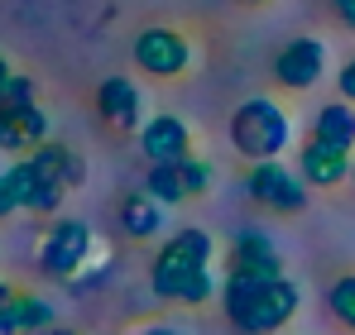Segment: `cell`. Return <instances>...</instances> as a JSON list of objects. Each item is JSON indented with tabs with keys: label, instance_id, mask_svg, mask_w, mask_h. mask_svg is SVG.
<instances>
[{
	"label": "cell",
	"instance_id": "obj_1",
	"mask_svg": "<svg viewBox=\"0 0 355 335\" xmlns=\"http://www.w3.org/2000/svg\"><path fill=\"white\" fill-rule=\"evenodd\" d=\"M211 235L207 230H178L173 239H164V249L154 254V292L168 302H207L211 297Z\"/></svg>",
	"mask_w": 355,
	"mask_h": 335
},
{
	"label": "cell",
	"instance_id": "obj_2",
	"mask_svg": "<svg viewBox=\"0 0 355 335\" xmlns=\"http://www.w3.org/2000/svg\"><path fill=\"white\" fill-rule=\"evenodd\" d=\"M226 316L245 335H274L293 321L297 311V282L288 278H231L226 292Z\"/></svg>",
	"mask_w": 355,
	"mask_h": 335
},
{
	"label": "cell",
	"instance_id": "obj_3",
	"mask_svg": "<svg viewBox=\"0 0 355 335\" xmlns=\"http://www.w3.org/2000/svg\"><path fill=\"white\" fill-rule=\"evenodd\" d=\"M288 134H293L288 115L279 111L274 101H264V96L245 101V106L231 115V144H236L245 159H259V163L279 159V154L288 149Z\"/></svg>",
	"mask_w": 355,
	"mask_h": 335
},
{
	"label": "cell",
	"instance_id": "obj_4",
	"mask_svg": "<svg viewBox=\"0 0 355 335\" xmlns=\"http://www.w3.org/2000/svg\"><path fill=\"white\" fill-rule=\"evenodd\" d=\"M92 254V230L87 221H58L49 230V239L39 244V269L49 278H72Z\"/></svg>",
	"mask_w": 355,
	"mask_h": 335
},
{
	"label": "cell",
	"instance_id": "obj_5",
	"mask_svg": "<svg viewBox=\"0 0 355 335\" xmlns=\"http://www.w3.org/2000/svg\"><path fill=\"white\" fill-rule=\"evenodd\" d=\"M211 187V168L202 159H178V163H159L149 168V182L144 192L159 201V206H178V201H192Z\"/></svg>",
	"mask_w": 355,
	"mask_h": 335
},
{
	"label": "cell",
	"instance_id": "obj_6",
	"mask_svg": "<svg viewBox=\"0 0 355 335\" xmlns=\"http://www.w3.org/2000/svg\"><path fill=\"white\" fill-rule=\"evenodd\" d=\"M250 197L259 201V206H269V211H302L307 206V187L297 182L288 168H279L274 159L269 163H254L250 168Z\"/></svg>",
	"mask_w": 355,
	"mask_h": 335
},
{
	"label": "cell",
	"instance_id": "obj_7",
	"mask_svg": "<svg viewBox=\"0 0 355 335\" xmlns=\"http://www.w3.org/2000/svg\"><path fill=\"white\" fill-rule=\"evenodd\" d=\"M226 264H231V278H284V259L264 230H240L231 239Z\"/></svg>",
	"mask_w": 355,
	"mask_h": 335
},
{
	"label": "cell",
	"instance_id": "obj_8",
	"mask_svg": "<svg viewBox=\"0 0 355 335\" xmlns=\"http://www.w3.org/2000/svg\"><path fill=\"white\" fill-rule=\"evenodd\" d=\"M187 57H192V48H187V39L178 29H144L135 39V62L149 77H178L187 67Z\"/></svg>",
	"mask_w": 355,
	"mask_h": 335
},
{
	"label": "cell",
	"instance_id": "obj_9",
	"mask_svg": "<svg viewBox=\"0 0 355 335\" xmlns=\"http://www.w3.org/2000/svg\"><path fill=\"white\" fill-rule=\"evenodd\" d=\"M322 67H327V48L317 39H293V44H284L279 57H274V77L288 91H307L322 77Z\"/></svg>",
	"mask_w": 355,
	"mask_h": 335
},
{
	"label": "cell",
	"instance_id": "obj_10",
	"mask_svg": "<svg viewBox=\"0 0 355 335\" xmlns=\"http://www.w3.org/2000/svg\"><path fill=\"white\" fill-rule=\"evenodd\" d=\"M187 125L178 120V115H154V120H144V129H139V149H144V159H154L159 163H178V159H187Z\"/></svg>",
	"mask_w": 355,
	"mask_h": 335
},
{
	"label": "cell",
	"instance_id": "obj_11",
	"mask_svg": "<svg viewBox=\"0 0 355 335\" xmlns=\"http://www.w3.org/2000/svg\"><path fill=\"white\" fill-rule=\"evenodd\" d=\"M297 168H302V182H312V187H336L341 177H351V149H336V144L307 139Z\"/></svg>",
	"mask_w": 355,
	"mask_h": 335
},
{
	"label": "cell",
	"instance_id": "obj_12",
	"mask_svg": "<svg viewBox=\"0 0 355 335\" xmlns=\"http://www.w3.org/2000/svg\"><path fill=\"white\" fill-rule=\"evenodd\" d=\"M96 111H101V120L111 129H135L139 125V91H135V82L106 77L101 91H96Z\"/></svg>",
	"mask_w": 355,
	"mask_h": 335
},
{
	"label": "cell",
	"instance_id": "obj_13",
	"mask_svg": "<svg viewBox=\"0 0 355 335\" xmlns=\"http://www.w3.org/2000/svg\"><path fill=\"white\" fill-rule=\"evenodd\" d=\"M312 139L336 144V149H355V106H322L312 120Z\"/></svg>",
	"mask_w": 355,
	"mask_h": 335
},
{
	"label": "cell",
	"instance_id": "obj_14",
	"mask_svg": "<svg viewBox=\"0 0 355 335\" xmlns=\"http://www.w3.org/2000/svg\"><path fill=\"white\" fill-rule=\"evenodd\" d=\"M120 225H125V235H135V239H149V235H159V225H164V206L144 192V197H125V206H120Z\"/></svg>",
	"mask_w": 355,
	"mask_h": 335
},
{
	"label": "cell",
	"instance_id": "obj_15",
	"mask_svg": "<svg viewBox=\"0 0 355 335\" xmlns=\"http://www.w3.org/2000/svg\"><path fill=\"white\" fill-rule=\"evenodd\" d=\"M29 163L39 168V177H49V182H58V187H72V182H82V163H77V159H72L62 144H39Z\"/></svg>",
	"mask_w": 355,
	"mask_h": 335
},
{
	"label": "cell",
	"instance_id": "obj_16",
	"mask_svg": "<svg viewBox=\"0 0 355 335\" xmlns=\"http://www.w3.org/2000/svg\"><path fill=\"white\" fill-rule=\"evenodd\" d=\"M10 307H15V316H19V335H44L53 326V307H49L44 297H34V292H15Z\"/></svg>",
	"mask_w": 355,
	"mask_h": 335
},
{
	"label": "cell",
	"instance_id": "obj_17",
	"mask_svg": "<svg viewBox=\"0 0 355 335\" xmlns=\"http://www.w3.org/2000/svg\"><path fill=\"white\" fill-rule=\"evenodd\" d=\"M5 187H10L15 206H29V197H34V187H39V172H34V163H29V159L10 163V172H5Z\"/></svg>",
	"mask_w": 355,
	"mask_h": 335
},
{
	"label": "cell",
	"instance_id": "obj_18",
	"mask_svg": "<svg viewBox=\"0 0 355 335\" xmlns=\"http://www.w3.org/2000/svg\"><path fill=\"white\" fill-rule=\"evenodd\" d=\"M327 307H331V316H336L341 326H351V331H355V278H336V282H331Z\"/></svg>",
	"mask_w": 355,
	"mask_h": 335
},
{
	"label": "cell",
	"instance_id": "obj_19",
	"mask_svg": "<svg viewBox=\"0 0 355 335\" xmlns=\"http://www.w3.org/2000/svg\"><path fill=\"white\" fill-rule=\"evenodd\" d=\"M5 115H10V125L19 129V139H24V144H44L49 120H44V111H39V106H19V111H5Z\"/></svg>",
	"mask_w": 355,
	"mask_h": 335
},
{
	"label": "cell",
	"instance_id": "obj_20",
	"mask_svg": "<svg viewBox=\"0 0 355 335\" xmlns=\"http://www.w3.org/2000/svg\"><path fill=\"white\" fill-rule=\"evenodd\" d=\"M19 106H34V82L29 77H10L5 91H0V111H19Z\"/></svg>",
	"mask_w": 355,
	"mask_h": 335
},
{
	"label": "cell",
	"instance_id": "obj_21",
	"mask_svg": "<svg viewBox=\"0 0 355 335\" xmlns=\"http://www.w3.org/2000/svg\"><path fill=\"white\" fill-rule=\"evenodd\" d=\"M0 149H10V154H19V149H29L24 139H19V129L10 125V115L0 111Z\"/></svg>",
	"mask_w": 355,
	"mask_h": 335
},
{
	"label": "cell",
	"instance_id": "obj_22",
	"mask_svg": "<svg viewBox=\"0 0 355 335\" xmlns=\"http://www.w3.org/2000/svg\"><path fill=\"white\" fill-rule=\"evenodd\" d=\"M341 96H346V106H355V57L341 67Z\"/></svg>",
	"mask_w": 355,
	"mask_h": 335
},
{
	"label": "cell",
	"instance_id": "obj_23",
	"mask_svg": "<svg viewBox=\"0 0 355 335\" xmlns=\"http://www.w3.org/2000/svg\"><path fill=\"white\" fill-rule=\"evenodd\" d=\"M0 335H19V316L10 302H0Z\"/></svg>",
	"mask_w": 355,
	"mask_h": 335
},
{
	"label": "cell",
	"instance_id": "obj_24",
	"mask_svg": "<svg viewBox=\"0 0 355 335\" xmlns=\"http://www.w3.org/2000/svg\"><path fill=\"white\" fill-rule=\"evenodd\" d=\"M331 5H336V19L355 29V0H331Z\"/></svg>",
	"mask_w": 355,
	"mask_h": 335
},
{
	"label": "cell",
	"instance_id": "obj_25",
	"mask_svg": "<svg viewBox=\"0 0 355 335\" xmlns=\"http://www.w3.org/2000/svg\"><path fill=\"white\" fill-rule=\"evenodd\" d=\"M10 211H19V206H15V197H10V187H5V177H0V221H5Z\"/></svg>",
	"mask_w": 355,
	"mask_h": 335
},
{
	"label": "cell",
	"instance_id": "obj_26",
	"mask_svg": "<svg viewBox=\"0 0 355 335\" xmlns=\"http://www.w3.org/2000/svg\"><path fill=\"white\" fill-rule=\"evenodd\" d=\"M5 82H10V62L0 57V91H5Z\"/></svg>",
	"mask_w": 355,
	"mask_h": 335
},
{
	"label": "cell",
	"instance_id": "obj_27",
	"mask_svg": "<svg viewBox=\"0 0 355 335\" xmlns=\"http://www.w3.org/2000/svg\"><path fill=\"white\" fill-rule=\"evenodd\" d=\"M144 335H178V331H168V326H149Z\"/></svg>",
	"mask_w": 355,
	"mask_h": 335
},
{
	"label": "cell",
	"instance_id": "obj_28",
	"mask_svg": "<svg viewBox=\"0 0 355 335\" xmlns=\"http://www.w3.org/2000/svg\"><path fill=\"white\" fill-rule=\"evenodd\" d=\"M10 297H15V292H10V287H5V282H0V302H10Z\"/></svg>",
	"mask_w": 355,
	"mask_h": 335
},
{
	"label": "cell",
	"instance_id": "obj_29",
	"mask_svg": "<svg viewBox=\"0 0 355 335\" xmlns=\"http://www.w3.org/2000/svg\"><path fill=\"white\" fill-rule=\"evenodd\" d=\"M44 335H77V331H58V326H49V331H44Z\"/></svg>",
	"mask_w": 355,
	"mask_h": 335
},
{
	"label": "cell",
	"instance_id": "obj_30",
	"mask_svg": "<svg viewBox=\"0 0 355 335\" xmlns=\"http://www.w3.org/2000/svg\"><path fill=\"white\" fill-rule=\"evenodd\" d=\"M245 5H269V0H245Z\"/></svg>",
	"mask_w": 355,
	"mask_h": 335
},
{
	"label": "cell",
	"instance_id": "obj_31",
	"mask_svg": "<svg viewBox=\"0 0 355 335\" xmlns=\"http://www.w3.org/2000/svg\"><path fill=\"white\" fill-rule=\"evenodd\" d=\"M351 172H355V159H351Z\"/></svg>",
	"mask_w": 355,
	"mask_h": 335
}]
</instances>
